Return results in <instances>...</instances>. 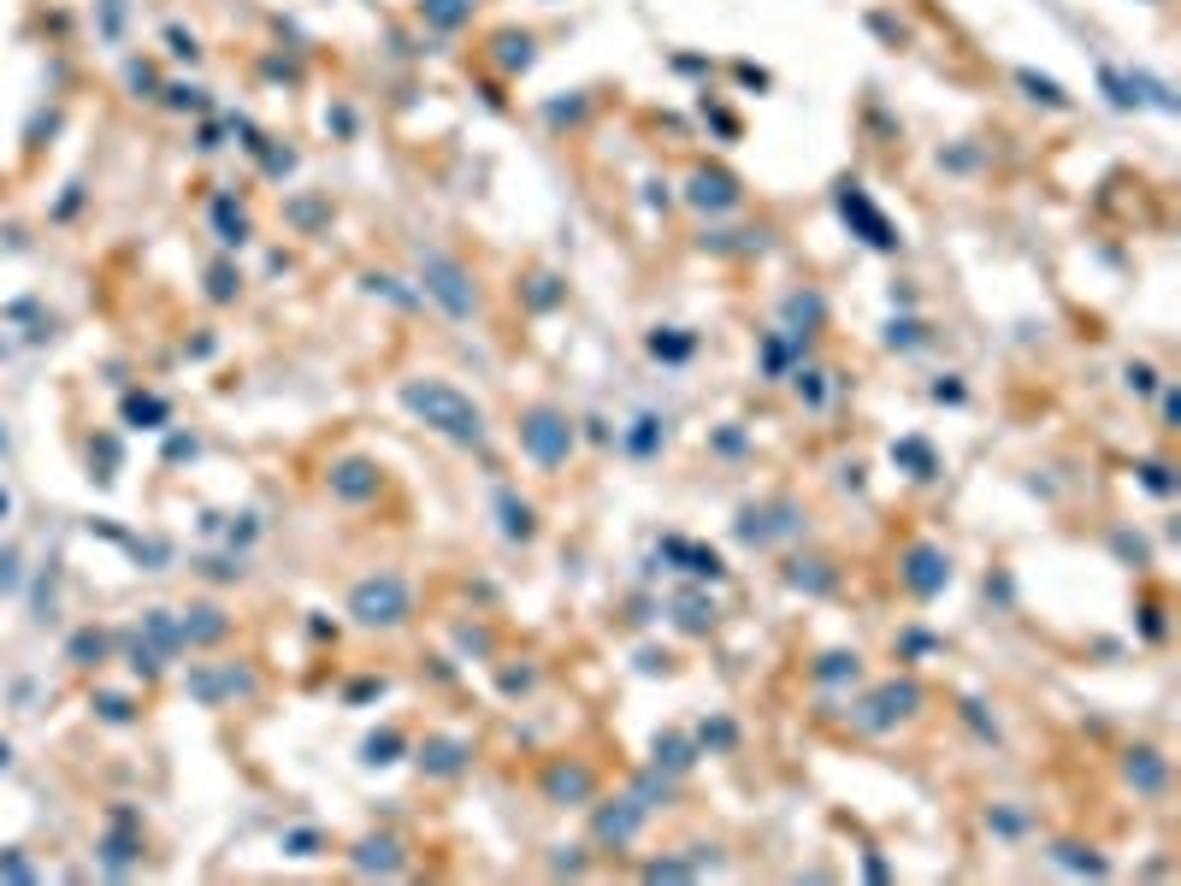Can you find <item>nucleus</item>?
I'll list each match as a JSON object with an SVG mask.
<instances>
[{"mask_svg": "<svg viewBox=\"0 0 1181 886\" xmlns=\"http://www.w3.org/2000/svg\"><path fill=\"white\" fill-rule=\"evenodd\" d=\"M349 608L366 621V626H391V621H402L408 615V591H402V580H366V585H355V597H349Z\"/></svg>", "mask_w": 1181, "mask_h": 886, "instance_id": "nucleus-2", "label": "nucleus"}, {"mask_svg": "<svg viewBox=\"0 0 1181 886\" xmlns=\"http://www.w3.org/2000/svg\"><path fill=\"white\" fill-rule=\"evenodd\" d=\"M697 201H715V208H721V201H733V183L727 178H697Z\"/></svg>", "mask_w": 1181, "mask_h": 886, "instance_id": "nucleus-7", "label": "nucleus"}, {"mask_svg": "<svg viewBox=\"0 0 1181 886\" xmlns=\"http://www.w3.org/2000/svg\"><path fill=\"white\" fill-rule=\"evenodd\" d=\"M526 443H532V455H538V461H549V467H556L574 437H567V420H562V414H532V420H526Z\"/></svg>", "mask_w": 1181, "mask_h": 886, "instance_id": "nucleus-4", "label": "nucleus"}, {"mask_svg": "<svg viewBox=\"0 0 1181 886\" xmlns=\"http://www.w3.org/2000/svg\"><path fill=\"white\" fill-rule=\"evenodd\" d=\"M1022 83H1028V89H1033V95H1040V101H1051V107L1063 101V89H1058V83H1046V78H1033V71H1022Z\"/></svg>", "mask_w": 1181, "mask_h": 886, "instance_id": "nucleus-8", "label": "nucleus"}, {"mask_svg": "<svg viewBox=\"0 0 1181 886\" xmlns=\"http://www.w3.org/2000/svg\"><path fill=\"white\" fill-rule=\"evenodd\" d=\"M402 402L426 420V426H437L443 437H478L485 432V420H478V409L461 391H450V384H408L402 391Z\"/></svg>", "mask_w": 1181, "mask_h": 886, "instance_id": "nucleus-1", "label": "nucleus"}, {"mask_svg": "<svg viewBox=\"0 0 1181 886\" xmlns=\"http://www.w3.org/2000/svg\"><path fill=\"white\" fill-rule=\"evenodd\" d=\"M420 272H426V284H432V295L450 313H473V290H467V279H461V266H450L443 254H426L420 261Z\"/></svg>", "mask_w": 1181, "mask_h": 886, "instance_id": "nucleus-3", "label": "nucleus"}, {"mask_svg": "<svg viewBox=\"0 0 1181 886\" xmlns=\"http://www.w3.org/2000/svg\"><path fill=\"white\" fill-rule=\"evenodd\" d=\"M373 485H378V479H373V467H366V461H343V467H337V491H343V496H366Z\"/></svg>", "mask_w": 1181, "mask_h": 886, "instance_id": "nucleus-6", "label": "nucleus"}, {"mask_svg": "<svg viewBox=\"0 0 1181 886\" xmlns=\"http://www.w3.org/2000/svg\"><path fill=\"white\" fill-rule=\"evenodd\" d=\"M946 574H951V567H946V556H939V550H916V556H910V585L921 591V597L946 585Z\"/></svg>", "mask_w": 1181, "mask_h": 886, "instance_id": "nucleus-5", "label": "nucleus"}]
</instances>
